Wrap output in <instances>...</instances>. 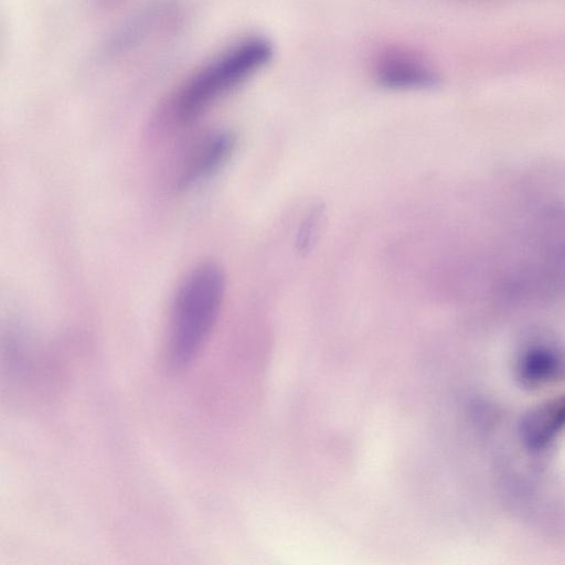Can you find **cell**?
Masks as SVG:
<instances>
[{"label":"cell","mask_w":565,"mask_h":565,"mask_svg":"<svg viewBox=\"0 0 565 565\" xmlns=\"http://www.w3.org/2000/svg\"><path fill=\"white\" fill-rule=\"evenodd\" d=\"M225 275L214 263L193 268L180 285L172 307L167 361L173 371L188 369L199 356L217 321Z\"/></svg>","instance_id":"1"},{"label":"cell","mask_w":565,"mask_h":565,"mask_svg":"<svg viewBox=\"0 0 565 565\" xmlns=\"http://www.w3.org/2000/svg\"><path fill=\"white\" fill-rule=\"evenodd\" d=\"M274 45L265 36L245 38L195 71L178 90L172 110L180 121H190L221 97L269 64Z\"/></svg>","instance_id":"2"},{"label":"cell","mask_w":565,"mask_h":565,"mask_svg":"<svg viewBox=\"0 0 565 565\" xmlns=\"http://www.w3.org/2000/svg\"><path fill=\"white\" fill-rule=\"evenodd\" d=\"M372 72L381 87L396 92L429 90L440 81L438 71L424 55L399 46L381 51Z\"/></svg>","instance_id":"3"},{"label":"cell","mask_w":565,"mask_h":565,"mask_svg":"<svg viewBox=\"0 0 565 565\" xmlns=\"http://www.w3.org/2000/svg\"><path fill=\"white\" fill-rule=\"evenodd\" d=\"M564 430L565 394L530 409L520 425V436L523 444L535 451L548 447Z\"/></svg>","instance_id":"4"},{"label":"cell","mask_w":565,"mask_h":565,"mask_svg":"<svg viewBox=\"0 0 565 565\" xmlns=\"http://www.w3.org/2000/svg\"><path fill=\"white\" fill-rule=\"evenodd\" d=\"M235 145L236 138L230 131H215L205 136L182 172L181 185L194 184L216 172L230 159Z\"/></svg>","instance_id":"5"},{"label":"cell","mask_w":565,"mask_h":565,"mask_svg":"<svg viewBox=\"0 0 565 565\" xmlns=\"http://www.w3.org/2000/svg\"><path fill=\"white\" fill-rule=\"evenodd\" d=\"M515 369L523 385L540 387L561 376L564 371V359L552 348L531 347L521 353Z\"/></svg>","instance_id":"6"},{"label":"cell","mask_w":565,"mask_h":565,"mask_svg":"<svg viewBox=\"0 0 565 565\" xmlns=\"http://www.w3.org/2000/svg\"><path fill=\"white\" fill-rule=\"evenodd\" d=\"M324 217V206L322 203L313 204L303 216L296 236V249L305 255L309 253L316 244Z\"/></svg>","instance_id":"7"}]
</instances>
